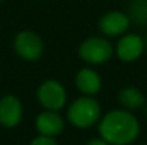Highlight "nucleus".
Returning <instances> with one entry per match:
<instances>
[{"instance_id":"9b49d317","label":"nucleus","mask_w":147,"mask_h":145,"mask_svg":"<svg viewBox=\"0 0 147 145\" xmlns=\"http://www.w3.org/2000/svg\"><path fill=\"white\" fill-rule=\"evenodd\" d=\"M119 101L126 110H137L144 105L146 98L136 87H124L119 93Z\"/></svg>"},{"instance_id":"2eb2a0df","label":"nucleus","mask_w":147,"mask_h":145,"mask_svg":"<svg viewBox=\"0 0 147 145\" xmlns=\"http://www.w3.org/2000/svg\"><path fill=\"white\" fill-rule=\"evenodd\" d=\"M144 47L147 48V36H146V40H144Z\"/></svg>"},{"instance_id":"39448f33","label":"nucleus","mask_w":147,"mask_h":145,"mask_svg":"<svg viewBox=\"0 0 147 145\" xmlns=\"http://www.w3.org/2000/svg\"><path fill=\"white\" fill-rule=\"evenodd\" d=\"M39 102L50 111H57L64 107L67 94L64 87L56 80H46L37 90Z\"/></svg>"},{"instance_id":"6e6552de","label":"nucleus","mask_w":147,"mask_h":145,"mask_svg":"<svg viewBox=\"0 0 147 145\" xmlns=\"http://www.w3.org/2000/svg\"><path fill=\"white\" fill-rule=\"evenodd\" d=\"M144 40L137 34H126L123 36L117 46H116V54L121 61L130 63L137 60L143 51H144Z\"/></svg>"},{"instance_id":"f257e3e1","label":"nucleus","mask_w":147,"mask_h":145,"mask_svg":"<svg viewBox=\"0 0 147 145\" xmlns=\"http://www.w3.org/2000/svg\"><path fill=\"white\" fill-rule=\"evenodd\" d=\"M98 132L110 145H127L137 138L140 124L127 110H113L101 118Z\"/></svg>"},{"instance_id":"4468645a","label":"nucleus","mask_w":147,"mask_h":145,"mask_svg":"<svg viewBox=\"0 0 147 145\" xmlns=\"http://www.w3.org/2000/svg\"><path fill=\"white\" fill-rule=\"evenodd\" d=\"M86 145H109V142L104 141L103 138H94V140H90Z\"/></svg>"},{"instance_id":"f03ea898","label":"nucleus","mask_w":147,"mask_h":145,"mask_svg":"<svg viewBox=\"0 0 147 145\" xmlns=\"http://www.w3.org/2000/svg\"><path fill=\"white\" fill-rule=\"evenodd\" d=\"M100 104L92 97H82L71 102L67 111L70 124L77 128H89L94 125L100 118Z\"/></svg>"},{"instance_id":"7ed1b4c3","label":"nucleus","mask_w":147,"mask_h":145,"mask_svg":"<svg viewBox=\"0 0 147 145\" xmlns=\"http://www.w3.org/2000/svg\"><path fill=\"white\" fill-rule=\"evenodd\" d=\"M114 47L104 37H90L79 47V55L89 64H101L113 57Z\"/></svg>"},{"instance_id":"423d86ee","label":"nucleus","mask_w":147,"mask_h":145,"mask_svg":"<svg viewBox=\"0 0 147 145\" xmlns=\"http://www.w3.org/2000/svg\"><path fill=\"white\" fill-rule=\"evenodd\" d=\"M23 117L22 101L16 96L7 94L0 98V124L7 128L16 127Z\"/></svg>"},{"instance_id":"ddd939ff","label":"nucleus","mask_w":147,"mask_h":145,"mask_svg":"<svg viewBox=\"0 0 147 145\" xmlns=\"http://www.w3.org/2000/svg\"><path fill=\"white\" fill-rule=\"evenodd\" d=\"M30 145H59L56 141H54V138H51V137H46V135H40V137H37V138H34Z\"/></svg>"},{"instance_id":"9d476101","label":"nucleus","mask_w":147,"mask_h":145,"mask_svg":"<svg viewBox=\"0 0 147 145\" xmlns=\"http://www.w3.org/2000/svg\"><path fill=\"white\" fill-rule=\"evenodd\" d=\"M76 86L82 93H84L87 96H94L101 88V80L94 70L83 68L76 76Z\"/></svg>"},{"instance_id":"1a4fd4ad","label":"nucleus","mask_w":147,"mask_h":145,"mask_svg":"<svg viewBox=\"0 0 147 145\" xmlns=\"http://www.w3.org/2000/svg\"><path fill=\"white\" fill-rule=\"evenodd\" d=\"M36 128L40 132V135L54 138L63 132L64 121L56 111L46 110L45 112L39 114V117L36 118Z\"/></svg>"},{"instance_id":"f8f14e48","label":"nucleus","mask_w":147,"mask_h":145,"mask_svg":"<svg viewBox=\"0 0 147 145\" xmlns=\"http://www.w3.org/2000/svg\"><path fill=\"white\" fill-rule=\"evenodd\" d=\"M130 13L131 19H134L137 24H147V0H136Z\"/></svg>"},{"instance_id":"20e7f679","label":"nucleus","mask_w":147,"mask_h":145,"mask_svg":"<svg viewBox=\"0 0 147 145\" xmlns=\"http://www.w3.org/2000/svg\"><path fill=\"white\" fill-rule=\"evenodd\" d=\"M13 47L19 57L27 60V61H36L43 55L45 51V44L43 40L30 30H23L19 31L14 37Z\"/></svg>"},{"instance_id":"0eeeda50","label":"nucleus","mask_w":147,"mask_h":145,"mask_svg":"<svg viewBox=\"0 0 147 145\" xmlns=\"http://www.w3.org/2000/svg\"><path fill=\"white\" fill-rule=\"evenodd\" d=\"M130 27V17L121 11H109L101 16L98 21V29L103 34L116 37L121 36Z\"/></svg>"},{"instance_id":"dca6fc26","label":"nucleus","mask_w":147,"mask_h":145,"mask_svg":"<svg viewBox=\"0 0 147 145\" xmlns=\"http://www.w3.org/2000/svg\"><path fill=\"white\" fill-rule=\"evenodd\" d=\"M0 1H3V0H0Z\"/></svg>"}]
</instances>
